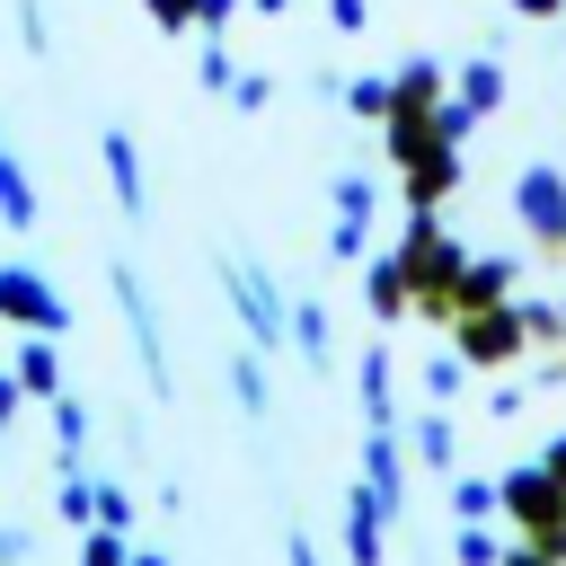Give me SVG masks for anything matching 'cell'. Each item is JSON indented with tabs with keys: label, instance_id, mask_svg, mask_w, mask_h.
I'll return each instance as SVG.
<instances>
[{
	"label": "cell",
	"instance_id": "1",
	"mask_svg": "<svg viewBox=\"0 0 566 566\" xmlns=\"http://www.w3.org/2000/svg\"><path fill=\"white\" fill-rule=\"evenodd\" d=\"M389 159H398L416 212H433V203L460 186V142H442L433 106H398V115H389Z\"/></svg>",
	"mask_w": 566,
	"mask_h": 566
},
{
	"label": "cell",
	"instance_id": "2",
	"mask_svg": "<svg viewBox=\"0 0 566 566\" xmlns=\"http://www.w3.org/2000/svg\"><path fill=\"white\" fill-rule=\"evenodd\" d=\"M398 256H407L416 310L451 318V310H460V274H469V248H460V239L442 230V212H416V221H407V239H398Z\"/></svg>",
	"mask_w": 566,
	"mask_h": 566
},
{
	"label": "cell",
	"instance_id": "3",
	"mask_svg": "<svg viewBox=\"0 0 566 566\" xmlns=\"http://www.w3.org/2000/svg\"><path fill=\"white\" fill-rule=\"evenodd\" d=\"M221 292H230V310H239V327H248L256 354H292V292L256 256H221Z\"/></svg>",
	"mask_w": 566,
	"mask_h": 566
},
{
	"label": "cell",
	"instance_id": "4",
	"mask_svg": "<svg viewBox=\"0 0 566 566\" xmlns=\"http://www.w3.org/2000/svg\"><path fill=\"white\" fill-rule=\"evenodd\" d=\"M504 522H522L531 539H557V548H566V478H557L548 460L504 469Z\"/></svg>",
	"mask_w": 566,
	"mask_h": 566
},
{
	"label": "cell",
	"instance_id": "5",
	"mask_svg": "<svg viewBox=\"0 0 566 566\" xmlns=\"http://www.w3.org/2000/svg\"><path fill=\"white\" fill-rule=\"evenodd\" d=\"M371 221H380V186H371L363 168H345V177L327 186V256H336V265H363V256H371Z\"/></svg>",
	"mask_w": 566,
	"mask_h": 566
},
{
	"label": "cell",
	"instance_id": "6",
	"mask_svg": "<svg viewBox=\"0 0 566 566\" xmlns=\"http://www.w3.org/2000/svg\"><path fill=\"white\" fill-rule=\"evenodd\" d=\"M451 336H460V354H469V363H513L522 345H539V336H531L522 292H513V301H486V310H460V318H451Z\"/></svg>",
	"mask_w": 566,
	"mask_h": 566
},
{
	"label": "cell",
	"instance_id": "7",
	"mask_svg": "<svg viewBox=\"0 0 566 566\" xmlns=\"http://www.w3.org/2000/svg\"><path fill=\"white\" fill-rule=\"evenodd\" d=\"M513 221H522L539 248H566V168L531 159V168L513 177Z\"/></svg>",
	"mask_w": 566,
	"mask_h": 566
},
{
	"label": "cell",
	"instance_id": "8",
	"mask_svg": "<svg viewBox=\"0 0 566 566\" xmlns=\"http://www.w3.org/2000/svg\"><path fill=\"white\" fill-rule=\"evenodd\" d=\"M0 318L27 327V336H62V327H71V301H62L35 265H0Z\"/></svg>",
	"mask_w": 566,
	"mask_h": 566
},
{
	"label": "cell",
	"instance_id": "9",
	"mask_svg": "<svg viewBox=\"0 0 566 566\" xmlns=\"http://www.w3.org/2000/svg\"><path fill=\"white\" fill-rule=\"evenodd\" d=\"M106 283H115V301H124V327H133V354H142V380L168 398V345H159V310H150V292H142V274L133 265H106Z\"/></svg>",
	"mask_w": 566,
	"mask_h": 566
},
{
	"label": "cell",
	"instance_id": "10",
	"mask_svg": "<svg viewBox=\"0 0 566 566\" xmlns=\"http://www.w3.org/2000/svg\"><path fill=\"white\" fill-rule=\"evenodd\" d=\"M97 159H106L115 212H124V221H142V212H150V177H142V150H133V133H124V124H106V133H97Z\"/></svg>",
	"mask_w": 566,
	"mask_h": 566
},
{
	"label": "cell",
	"instance_id": "11",
	"mask_svg": "<svg viewBox=\"0 0 566 566\" xmlns=\"http://www.w3.org/2000/svg\"><path fill=\"white\" fill-rule=\"evenodd\" d=\"M407 460H416V451L398 442V424H363V486H371L389 513L407 504Z\"/></svg>",
	"mask_w": 566,
	"mask_h": 566
},
{
	"label": "cell",
	"instance_id": "12",
	"mask_svg": "<svg viewBox=\"0 0 566 566\" xmlns=\"http://www.w3.org/2000/svg\"><path fill=\"white\" fill-rule=\"evenodd\" d=\"M389 522H398V513L354 478V486H345V557H354V566H380V557H389Z\"/></svg>",
	"mask_w": 566,
	"mask_h": 566
},
{
	"label": "cell",
	"instance_id": "13",
	"mask_svg": "<svg viewBox=\"0 0 566 566\" xmlns=\"http://www.w3.org/2000/svg\"><path fill=\"white\" fill-rule=\"evenodd\" d=\"M363 301H371V318H407L416 310V283H407V256L398 248H371L363 256Z\"/></svg>",
	"mask_w": 566,
	"mask_h": 566
},
{
	"label": "cell",
	"instance_id": "14",
	"mask_svg": "<svg viewBox=\"0 0 566 566\" xmlns=\"http://www.w3.org/2000/svg\"><path fill=\"white\" fill-rule=\"evenodd\" d=\"M407 451H416V469H433V478H451L460 469V424H451V407L433 398L424 416H407Z\"/></svg>",
	"mask_w": 566,
	"mask_h": 566
},
{
	"label": "cell",
	"instance_id": "15",
	"mask_svg": "<svg viewBox=\"0 0 566 566\" xmlns=\"http://www.w3.org/2000/svg\"><path fill=\"white\" fill-rule=\"evenodd\" d=\"M354 389H363V424H407V416H398V371H389V345H363Z\"/></svg>",
	"mask_w": 566,
	"mask_h": 566
},
{
	"label": "cell",
	"instance_id": "16",
	"mask_svg": "<svg viewBox=\"0 0 566 566\" xmlns=\"http://www.w3.org/2000/svg\"><path fill=\"white\" fill-rule=\"evenodd\" d=\"M292 354H301L310 371L336 363V318H327V301H310V292H292Z\"/></svg>",
	"mask_w": 566,
	"mask_h": 566
},
{
	"label": "cell",
	"instance_id": "17",
	"mask_svg": "<svg viewBox=\"0 0 566 566\" xmlns=\"http://www.w3.org/2000/svg\"><path fill=\"white\" fill-rule=\"evenodd\" d=\"M451 88H460V97H469V106H478V115H495V106H504V97H513V80H504V53H495V44H486V53H469V62H460V80H451Z\"/></svg>",
	"mask_w": 566,
	"mask_h": 566
},
{
	"label": "cell",
	"instance_id": "18",
	"mask_svg": "<svg viewBox=\"0 0 566 566\" xmlns=\"http://www.w3.org/2000/svg\"><path fill=\"white\" fill-rule=\"evenodd\" d=\"M442 504H451V522H495V513H504V478L451 469V478H442Z\"/></svg>",
	"mask_w": 566,
	"mask_h": 566
},
{
	"label": "cell",
	"instance_id": "19",
	"mask_svg": "<svg viewBox=\"0 0 566 566\" xmlns=\"http://www.w3.org/2000/svg\"><path fill=\"white\" fill-rule=\"evenodd\" d=\"M513 256H469V274H460V310H486V301H513ZM451 310V318H460Z\"/></svg>",
	"mask_w": 566,
	"mask_h": 566
},
{
	"label": "cell",
	"instance_id": "20",
	"mask_svg": "<svg viewBox=\"0 0 566 566\" xmlns=\"http://www.w3.org/2000/svg\"><path fill=\"white\" fill-rule=\"evenodd\" d=\"M389 80H398V106H442V97H451V80H442V62H433V53H407ZM398 106H389V115H398Z\"/></svg>",
	"mask_w": 566,
	"mask_h": 566
},
{
	"label": "cell",
	"instance_id": "21",
	"mask_svg": "<svg viewBox=\"0 0 566 566\" xmlns=\"http://www.w3.org/2000/svg\"><path fill=\"white\" fill-rule=\"evenodd\" d=\"M9 371L27 380V398H62V345H53V336H27Z\"/></svg>",
	"mask_w": 566,
	"mask_h": 566
},
{
	"label": "cell",
	"instance_id": "22",
	"mask_svg": "<svg viewBox=\"0 0 566 566\" xmlns=\"http://www.w3.org/2000/svg\"><path fill=\"white\" fill-rule=\"evenodd\" d=\"M35 186H27V168H18V150L0 142V230H35Z\"/></svg>",
	"mask_w": 566,
	"mask_h": 566
},
{
	"label": "cell",
	"instance_id": "23",
	"mask_svg": "<svg viewBox=\"0 0 566 566\" xmlns=\"http://www.w3.org/2000/svg\"><path fill=\"white\" fill-rule=\"evenodd\" d=\"M336 106H345V115H363V124H389V106H398V80H389V71H354Z\"/></svg>",
	"mask_w": 566,
	"mask_h": 566
},
{
	"label": "cell",
	"instance_id": "24",
	"mask_svg": "<svg viewBox=\"0 0 566 566\" xmlns=\"http://www.w3.org/2000/svg\"><path fill=\"white\" fill-rule=\"evenodd\" d=\"M230 398H239V416H274V389H265V354L256 345L230 354Z\"/></svg>",
	"mask_w": 566,
	"mask_h": 566
},
{
	"label": "cell",
	"instance_id": "25",
	"mask_svg": "<svg viewBox=\"0 0 566 566\" xmlns=\"http://www.w3.org/2000/svg\"><path fill=\"white\" fill-rule=\"evenodd\" d=\"M53 513H62L71 531H88V522H97V478H88L80 460H62V486H53Z\"/></svg>",
	"mask_w": 566,
	"mask_h": 566
},
{
	"label": "cell",
	"instance_id": "26",
	"mask_svg": "<svg viewBox=\"0 0 566 566\" xmlns=\"http://www.w3.org/2000/svg\"><path fill=\"white\" fill-rule=\"evenodd\" d=\"M44 416H53V451H62V460H80V451H88V407L62 389V398H44Z\"/></svg>",
	"mask_w": 566,
	"mask_h": 566
},
{
	"label": "cell",
	"instance_id": "27",
	"mask_svg": "<svg viewBox=\"0 0 566 566\" xmlns=\"http://www.w3.org/2000/svg\"><path fill=\"white\" fill-rule=\"evenodd\" d=\"M451 557H460V566H504L495 522H451Z\"/></svg>",
	"mask_w": 566,
	"mask_h": 566
},
{
	"label": "cell",
	"instance_id": "28",
	"mask_svg": "<svg viewBox=\"0 0 566 566\" xmlns=\"http://www.w3.org/2000/svg\"><path fill=\"white\" fill-rule=\"evenodd\" d=\"M80 566H133V531L88 522V531H80Z\"/></svg>",
	"mask_w": 566,
	"mask_h": 566
},
{
	"label": "cell",
	"instance_id": "29",
	"mask_svg": "<svg viewBox=\"0 0 566 566\" xmlns=\"http://www.w3.org/2000/svg\"><path fill=\"white\" fill-rule=\"evenodd\" d=\"M469 371H478L469 354H424V398H442V407H451V398L469 389Z\"/></svg>",
	"mask_w": 566,
	"mask_h": 566
},
{
	"label": "cell",
	"instance_id": "30",
	"mask_svg": "<svg viewBox=\"0 0 566 566\" xmlns=\"http://www.w3.org/2000/svg\"><path fill=\"white\" fill-rule=\"evenodd\" d=\"M195 80H203L212 97H230V80H239V53H230L221 35H203V53H195Z\"/></svg>",
	"mask_w": 566,
	"mask_h": 566
},
{
	"label": "cell",
	"instance_id": "31",
	"mask_svg": "<svg viewBox=\"0 0 566 566\" xmlns=\"http://www.w3.org/2000/svg\"><path fill=\"white\" fill-rule=\"evenodd\" d=\"M433 124H442V142H469V133H478V124H486V115H478V106H469V97H460V88H451V97H442V106H433Z\"/></svg>",
	"mask_w": 566,
	"mask_h": 566
},
{
	"label": "cell",
	"instance_id": "32",
	"mask_svg": "<svg viewBox=\"0 0 566 566\" xmlns=\"http://www.w3.org/2000/svg\"><path fill=\"white\" fill-rule=\"evenodd\" d=\"M230 106H239V115H265V106H274V80H265V71H239V80H230Z\"/></svg>",
	"mask_w": 566,
	"mask_h": 566
},
{
	"label": "cell",
	"instance_id": "33",
	"mask_svg": "<svg viewBox=\"0 0 566 566\" xmlns=\"http://www.w3.org/2000/svg\"><path fill=\"white\" fill-rule=\"evenodd\" d=\"M97 522H115V531H133V486H115V478H97Z\"/></svg>",
	"mask_w": 566,
	"mask_h": 566
},
{
	"label": "cell",
	"instance_id": "34",
	"mask_svg": "<svg viewBox=\"0 0 566 566\" xmlns=\"http://www.w3.org/2000/svg\"><path fill=\"white\" fill-rule=\"evenodd\" d=\"M504 566H566V548H557V539H531V531H522V548H504Z\"/></svg>",
	"mask_w": 566,
	"mask_h": 566
},
{
	"label": "cell",
	"instance_id": "35",
	"mask_svg": "<svg viewBox=\"0 0 566 566\" xmlns=\"http://www.w3.org/2000/svg\"><path fill=\"white\" fill-rule=\"evenodd\" d=\"M327 27H336V35H363V27H371V0H327Z\"/></svg>",
	"mask_w": 566,
	"mask_h": 566
},
{
	"label": "cell",
	"instance_id": "36",
	"mask_svg": "<svg viewBox=\"0 0 566 566\" xmlns=\"http://www.w3.org/2000/svg\"><path fill=\"white\" fill-rule=\"evenodd\" d=\"M142 9H150V18H159V27H168V35H186V27H195V9H203V0H142Z\"/></svg>",
	"mask_w": 566,
	"mask_h": 566
},
{
	"label": "cell",
	"instance_id": "37",
	"mask_svg": "<svg viewBox=\"0 0 566 566\" xmlns=\"http://www.w3.org/2000/svg\"><path fill=\"white\" fill-rule=\"evenodd\" d=\"M27 548H35V531L27 522H0V566H27Z\"/></svg>",
	"mask_w": 566,
	"mask_h": 566
},
{
	"label": "cell",
	"instance_id": "38",
	"mask_svg": "<svg viewBox=\"0 0 566 566\" xmlns=\"http://www.w3.org/2000/svg\"><path fill=\"white\" fill-rule=\"evenodd\" d=\"M239 9H248V0H203V9H195V27H203V35H221Z\"/></svg>",
	"mask_w": 566,
	"mask_h": 566
},
{
	"label": "cell",
	"instance_id": "39",
	"mask_svg": "<svg viewBox=\"0 0 566 566\" xmlns=\"http://www.w3.org/2000/svg\"><path fill=\"white\" fill-rule=\"evenodd\" d=\"M18 407H27V380H18V371H0V433L18 424Z\"/></svg>",
	"mask_w": 566,
	"mask_h": 566
},
{
	"label": "cell",
	"instance_id": "40",
	"mask_svg": "<svg viewBox=\"0 0 566 566\" xmlns=\"http://www.w3.org/2000/svg\"><path fill=\"white\" fill-rule=\"evenodd\" d=\"M283 566H318V548H310V539L292 531V539H283Z\"/></svg>",
	"mask_w": 566,
	"mask_h": 566
},
{
	"label": "cell",
	"instance_id": "41",
	"mask_svg": "<svg viewBox=\"0 0 566 566\" xmlns=\"http://www.w3.org/2000/svg\"><path fill=\"white\" fill-rule=\"evenodd\" d=\"M566 0H513V18H557Z\"/></svg>",
	"mask_w": 566,
	"mask_h": 566
},
{
	"label": "cell",
	"instance_id": "42",
	"mask_svg": "<svg viewBox=\"0 0 566 566\" xmlns=\"http://www.w3.org/2000/svg\"><path fill=\"white\" fill-rule=\"evenodd\" d=\"M539 460H548V469H557V478H566V433H557V442H548V451H539Z\"/></svg>",
	"mask_w": 566,
	"mask_h": 566
},
{
	"label": "cell",
	"instance_id": "43",
	"mask_svg": "<svg viewBox=\"0 0 566 566\" xmlns=\"http://www.w3.org/2000/svg\"><path fill=\"white\" fill-rule=\"evenodd\" d=\"M133 566H177V557H159V548H133Z\"/></svg>",
	"mask_w": 566,
	"mask_h": 566
},
{
	"label": "cell",
	"instance_id": "44",
	"mask_svg": "<svg viewBox=\"0 0 566 566\" xmlns=\"http://www.w3.org/2000/svg\"><path fill=\"white\" fill-rule=\"evenodd\" d=\"M248 9H256V18H283V9H292V0H248Z\"/></svg>",
	"mask_w": 566,
	"mask_h": 566
}]
</instances>
